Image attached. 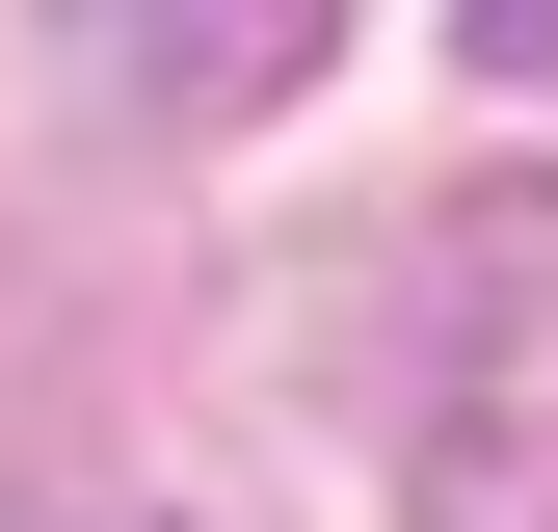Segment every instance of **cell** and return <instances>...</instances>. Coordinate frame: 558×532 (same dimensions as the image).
Returning a JSON list of instances; mask_svg holds the SVG:
<instances>
[{
    "instance_id": "6da1fadb",
    "label": "cell",
    "mask_w": 558,
    "mask_h": 532,
    "mask_svg": "<svg viewBox=\"0 0 558 532\" xmlns=\"http://www.w3.org/2000/svg\"><path fill=\"white\" fill-rule=\"evenodd\" d=\"M399 480H426V532H558V186L452 240L426 373H399Z\"/></svg>"
},
{
    "instance_id": "3957f363",
    "label": "cell",
    "mask_w": 558,
    "mask_h": 532,
    "mask_svg": "<svg viewBox=\"0 0 558 532\" xmlns=\"http://www.w3.org/2000/svg\"><path fill=\"white\" fill-rule=\"evenodd\" d=\"M27 532H160V506H27Z\"/></svg>"
},
{
    "instance_id": "7a4b0ae2",
    "label": "cell",
    "mask_w": 558,
    "mask_h": 532,
    "mask_svg": "<svg viewBox=\"0 0 558 532\" xmlns=\"http://www.w3.org/2000/svg\"><path fill=\"white\" fill-rule=\"evenodd\" d=\"M133 107H240V81H319V27H81Z\"/></svg>"
}]
</instances>
